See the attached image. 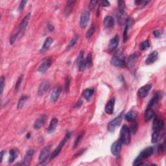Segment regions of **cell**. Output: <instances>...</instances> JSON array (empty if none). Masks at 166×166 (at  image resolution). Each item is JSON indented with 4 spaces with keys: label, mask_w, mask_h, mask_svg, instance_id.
I'll return each instance as SVG.
<instances>
[{
    "label": "cell",
    "mask_w": 166,
    "mask_h": 166,
    "mask_svg": "<svg viewBox=\"0 0 166 166\" xmlns=\"http://www.w3.org/2000/svg\"><path fill=\"white\" fill-rule=\"evenodd\" d=\"M150 47V43L148 40L143 41V42H141L140 45V49L141 51H144L147 49L148 48Z\"/></svg>",
    "instance_id": "obj_36"
},
{
    "label": "cell",
    "mask_w": 166,
    "mask_h": 166,
    "mask_svg": "<svg viewBox=\"0 0 166 166\" xmlns=\"http://www.w3.org/2000/svg\"><path fill=\"white\" fill-rule=\"evenodd\" d=\"M82 103H83V102L81 101H78L77 103H76V105H75V107H80L81 105H82Z\"/></svg>",
    "instance_id": "obj_52"
},
{
    "label": "cell",
    "mask_w": 166,
    "mask_h": 166,
    "mask_svg": "<svg viewBox=\"0 0 166 166\" xmlns=\"http://www.w3.org/2000/svg\"><path fill=\"white\" fill-rule=\"evenodd\" d=\"M49 86H50V83L49 81H44L43 82L40 84V86H39V88L38 90V95L40 96V97L44 95V93H46L48 90V89L49 88Z\"/></svg>",
    "instance_id": "obj_13"
},
{
    "label": "cell",
    "mask_w": 166,
    "mask_h": 166,
    "mask_svg": "<svg viewBox=\"0 0 166 166\" xmlns=\"http://www.w3.org/2000/svg\"><path fill=\"white\" fill-rule=\"evenodd\" d=\"M53 40L52 38H51V37L47 38L46 39V40H45V42H44V43L43 44V46H42V49L40 50L41 53H43V52H44L45 51H46V50L49 49L51 44L53 43Z\"/></svg>",
    "instance_id": "obj_29"
},
{
    "label": "cell",
    "mask_w": 166,
    "mask_h": 166,
    "mask_svg": "<svg viewBox=\"0 0 166 166\" xmlns=\"http://www.w3.org/2000/svg\"><path fill=\"white\" fill-rule=\"evenodd\" d=\"M134 23V20L132 18H128L127 21H126V27L125 29L124 30V32H123V42H126V40L128 39V31L129 28L132 25V24Z\"/></svg>",
    "instance_id": "obj_22"
},
{
    "label": "cell",
    "mask_w": 166,
    "mask_h": 166,
    "mask_svg": "<svg viewBox=\"0 0 166 166\" xmlns=\"http://www.w3.org/2000/svg\"><path fill=\"white\" fill-rule=\"evenodd\" d=\"M162 132H153L152 134V143H156L162 140L163 136H164Z\"/></svg>",
    "instance_id": "obj_28"
},
{
    "label": "cell",
    "mask_w": 166,
    "mask_h": 166,
    "mask_svg": "<svg viewBox=\"0 0 166 166\" xmlns=\"http://www.w3.org/2000/svg\"><path fill=\"white\" fill-rule=\"evenodd\" d=\"M50 149H51L50 145L44 147L43 149H42L38 158V161L40 162V164L42 165L46 164L47 163L46 160H49V159H50V156H49Z\"/></svg>",
    "instance_id": "obj_4"
},
{
    "label": "cell",
    "mask_w": 166,
    "mask_h": 166,
    "mask_svg": "<svg viewBox=\"0 0 166 166\" xmlns=\"http://www.w3.org/2000/svg\"><path fill=\"white\" fill-rule=\"evenodd\" d=\"M118 6L119 11H125V3L123 1H118Z\"/></svg>",
    "instance_id": "obj_44"
},
{
    "label": "cell",
    "mask_w": 166,
    "mask_h": 166,
    "mask_svg": "<svg viewBox=\"0 0 166 166\" xmlns=\"http://www.w3.org/2000/svg\"><path fill=\"white\" fill-rule=\"evenodd\" d=\"M111 64L116 67L119 68H124L126 66L124 57H123L121 50L118 49L116 51L114 56L111 60Z\"/></svg>",
    "instance_id": "obj_2"
},
{
    "label": "cell",
    "mask_w": 166,
    "mask_h": 166,
    "mask_svg": "<svg viewBox=\"0 0 166 166\" xmlns=\"http://www.w3.org/2000/svg\"><path fill=\"white\" fill-rule=\"evenodd\" d=\"M51 63H52V60H51L50 58H48L46 59L42 63L40 66H39L38 71L39 72H40V73H44V72H46L48 69V68L50 67L51 65Z\"/></svg>",
    "instance_id": "obj_15"
},
{
    "label": "cell",
    "mask_w": 166,
    "mask_h": 166,
    "mask_svg": "<svg viewBox=\"0 0 166 166\" xmlns=\"http://www.w3.org/2000/svg\"><path fill=\"white\" fill-rule=\"evenodd\" d=\"M69 86H70V78L69 77H67L66 78L65 86H64V90L66 93H68L69 92Z\"/></svg>",
    "instance_id": "obj_40"
},
{
    "label": "cell",
    "mask_w": 166,
    "mask_h": 166,
    "mask_svg": "<svg viewBox=\"0 0 166 166\" xmlns=\"http://www.w3.org/2000/svg\"><path fill=\"white\" fill-rule=\"evenodd\" d=\"M116 99L115 97L112 98L110 100L107 102V104L105 106V112L108 115H112L114 112V105H115Z\"/></svg>",
    "instance_id": "obj_18"
},
{
    "label": "cell",
    "mask_w": 166,
    "mask_h": 166,
    "mask_svg": "<svg viewBox=\"0 0 166 166\" xmlns=\"http://www.w3.org/2000/svg\"><path fill=\"white\" fill-rule=\"evenodd\" d=\"M154 151H155V149H154V147H147L146 149L143 150L140 153V155L136 157V158L134 160L133 165H143V164L141 162L143 160L148 158L149 157H150L153 155Z\"/></svg>",
    "instance_id": "obj_1"
},
{
    "label": "cell",
    "mask_w": 166,
    "mask_h": 166,
    "mask_svg": "<svg viewBox=\"0 0 166 166\" xmlns=\"http://www.w3.org/2000/svg\"><path fill=\"white\" fill-rule=\"evenodd\" d=\"M115 24V21H114V18L110 16H107L105 17L103 21V25L105 29H112Z\"/></svg>",
    "instance_id": "obj_14"
},
{
    "label": "cell",
    "mask_w": 166,
    "mask_h": 166,
    "mask_svg": "<svg viewBox=\"0 0 166 166\" xmlns=\"http://www.w3.org/2000/svg\"><path fill=\"white\" fill-rule=\"evenodd\" d=\"M90 12L88 11H84L81 14V19H80V27L81 28L84 29L87 26V24L88 23V21L90 20Z\"/></svg>",
    "instance_id": "obj_12"
},
{
    "label": "cell",
    "mask_w": 166,
    "mask_h": 166,
    "mask_svg": "<svg viewBox=\"0 0 166 166\" xmlns=\"http://www.w3.org/2000/svg\"><path fill=\"white\" fill-rule=\"evenodd\" d=\"M121 116L116 117V118L112 120L108 125V131L109 132L115 131V130L120 125L121 123Z\"/></svg>",
    "instance_id": "obj_7"
},
{
    "label": "cell",
    "mask_w": 166,
    "mask_h": 166,
    "mask_svg": "<svg viewBox=\"0 0 166 166\" xmlns=\"http://www.w3.org/2000/svg\"><path fill=\"white\" fill-rule=\"evenodd\" d=\"M116 18L117 23L119 25H124L125 24H126V21L128 20L127 14L125 13V11H119L117 13L116 15Z\"/></svg>",
    "instance_id": "obj_9"
},
{
    "label": "cell",
    "mask_w": 166,
    "mask_h": 166,
    "mask_svg": "<svg viewBox=\"0 0 166 166\" xmlns=\"http://www.w3.org/2000/svg\"><path fill=\"white\" fill-rule=\"evenodd\" d=\"M138 116V113L137 112L134 111V110H131L128 112L127 113L125 114V119L129 122H134L136 121Z\"/></svg>",
    "instance_id": "obj_24"
},
{
    "label": "cell",
    "mask_w": 166,
    "mask_h": 166,
    "mask_svg": "<svg viewBox=\"0 0 166 166\" xmlns=\"http://www.w3.org/2000/svg\"><path fill=\"white\" fill-rule=\"evenodd\" d=\"M100 4L102 6V7H108L110 6V2L106 1V0H103V1H101L100 2Z\"/></svg>",
    "instance_id": "obj_48"
},
{
    "label": "cell",
    "mask_w": 166,
    "mask_h": 166,
    "mask_svg": "<svg viewBox=\"0 0 166 166\" xmlns=\"http://www.w3.org/2000/svg\"><path fill=\"white\" fill-rule=\"evenodd\" d=\"M47 29H48V30H49V31L50 32L53 31V30H54L53 26L51 25H49V24H48V25H47Z\"/></svg>",
    "instance_id": "obj_50"
},
{
    "label": "cell",
    "mask_w": 166,
    "mask_h": 166,
    "mask_svg": "<svg viewBox=\"0 0 166 166\" xmlns=\"http://www.w3.org/2000/svg\"><path fill=\"white\" fill-rule=\"evenodd\" d=\"M69 137H70V133L66 134V136L64 137V138L63 139V140L61 141H60L58 147H57L56 149L54 150V151L52 153H51V155H50V159H54L55 158V157H57L59 155V153H60V151H61L62 149L63 148V147L64 146L65 143H66L67 140H68V139L69 138Z\"/></svg>",
    "instance_id": "obj_5"
},
{
    "label": "cell",
    "mask_w": 166,
    "mask_h": 166,
    "mask_svg": "<svg viewBox=\"0 0 166 166\" xmlns=\"http://www.w3.org/2000/svg\"><path fill=\"white\" fill-rule=\"evenodd\" d=\"M34 153H35L34 149H29L28 151H27L25 157H24L23 161L22 162V165H29L30 163H31V160H32V157L33 155H34Z\"/></svg>",
    "instance_id": "obj_16"
},
{
    "label": "cell",
    "mask_w": 166,
    "mask_h": 166,
    "mask_svg": "<svg viewBox=\"0 0 166 166\" xmlns=\"http://www.w3.org/2000/svg\"><path fill=\"white\" fill-rule=\"evenodd\" d=\"M30 136H31V135H30V134L29 133V134H28V136H27V138H30Z\"/></svg>",
    "instance_id": "obj_53"
},
{
    "label": "cell",
    "mask_w": 166,
    "mask_h": 166,
    "mask_svg": "<svg viewBox=\"0 0 166 166\" xmlns=\"http://www.w3.org/2000/svg\"><path fill=\"white\" fill-rule=\"evenodd\" d=\"M151 89V85L150 84H147V85H145L138 90V94L141 98H145L147 97L148 93H149V91Z\"/></svg>",
    "instance_id": "obj_17"
},
{
    "label": "cell",
    "mask_w": 166,
    "mask_h": 166,
    "mask_svg": "<svg viewBox=\"0 0 166 166\" xmlns=\"http://www.w3.org/2000/svg\"><path fill=\"white\" fill-rule=\"evenodd\" d=\"M94 93V90L93 89H86L84 90L83 92V97L85 98L87 101H88L92 97Z\"/></svg>",
    "instance_id": "obj_32"
},
{
    "label": "cell",
    "mask_w": 166,
    "mask_h": 166,
    "mask_svg": "<svg viewBox=\"0 0 166 166\" xmlns=\"http://www.w3.org/2000/svg\"><path fill=\"white\" fill-rule=\"evenodd\" d=\"M30 18H31V13H29L28 14L26 15V16L24 18L22 21V22L20 23L19 28L18 29V32L19 33V35H22V33H23V32L25 31L27 26L28 25Z\"/></svg>",
    "instance_id": "obj_11"
},
{
    "label": "cell",
    "mask_w": 166,
    "mask_h": 166,
    "mask_svg": "<svg viewBox=\"0 0 166 166\" xmlns=\"http://www.w3.org/2000/svg\"><path fill=\"white\" fill-rule=\"evenodd\" d=\"M139 57H140V53L138 52H135L134 53L132 54L131 56L129 57L128 61H127V64L129 68H132L133 67L135 62L137 61V60L138 59Z\"/></svg>",
    "instance_id": "obj_23"
},
{
    "label": "cell",
    "mask_w": 166,
    "mask_h": 166,
    "mask_svg": "<svg viewBox=\"0 0 166 166\" xmlns=\"http://www.w3.org/2000/svg\"><path fill=\"white\" fill-rule=\"evenodd\" d=\"M75 3H76V1H68L67 3H66V7L64 8V16H68L69 14L71 13V11L73 9V6L75 5Z\"/></svg>",
    "instance_id": "obj_26"
},
{
    "label": "cell",
    "mask_w": 166,
    "mask_h": 166,
    "mask_svg": "<svg viewBox=\"0 0 166 166\" xmlns=\"http://www.w3.org/2000/svg\"><path fill=\"white\" fill-rule=\"evenodd\" d=\"M163 96H164V93L161 91H159L158 92H156V94L153 96V98L150 99L149 104L147 105V108H153V106H155V105H156L158 102L160 101V99L163 98Z\"/></svg>",
    "instance_id": "obj_8"
},
{
    "label": "cell",
    "mask_w": 166,
    "mask_h": 166,
    "mask_svg": "<svg viewBox=\"0 0 166 166\" xmlns=\"http://www.w3.org/2000/svg\"><path fill=\"white\" fill-rule=\"evenodd\" d=\"M84 59V52L83 51H81V53H79V55H78V59H77V66Z\"/></svg>",
    "instance_id": "obj_45"
},
{
    "label": "cell",
    "mask_w": 166,
    "mask_h": 166,
    "mask_svg": "<svg viewBox=\"0 0 166 166\" xmlns=\"http://www.w3.org/2000/svg\"><path fill=\"white\" fill-rule=\"evenodd\" d=\"M95 27L94 25H92L91 28L89 29V30L88 31V32H86V38H90V37H92L93 35V33L95 32Z\"/></svg>",
    "instance_id": "obj_38"
},
{
    "label": "cell",
    "mask_w": 166,
    "mask_h": 166,
    "mask_svg": "<svg viewBox=\"0 0 166 166\" xmlns=\"http://www.w3.org/2000/svg\"><path fill=\"white\" fill-rule=\"evenodd\" d=\"M132 125H131V127L130 129L131 130V132L132 131V133L135 134L137 130H138V123L136 121H134V122H132Z\"/></svg>",
    "instance_id": "obj_41"
},
{
    "label": "cell",
    "mask_w": 166,
    "mask_h": 166,
    "mask_svg": "<svg viewBox=\"0 0 166 166\" xmlns=\"http://www.w3.org/2000/svg\"><path fill=\"white\" fill-rule=\"evenodd\" d=\"M86 60V66L87 68H90L93 64L92 62V56L91 53H89L88 56H87L86 59H85Z\"/></svg>",
    "instance_id": "obj_37"
},
{
    "label": "cell",
    "mask_w": 166,
    "mask_h": 166,
    "mask_svg": "<svg viewBox=\"0 0 166 166\" xmlns=\"http://www.w3.org/2000/svg\"><path fill=\"white\" fill-rule=\"evenodd\" d=\"M164 121L160 117H155L153 122V132H162L164 129Z\"/></svg>",
    "instance_id": "obj_6"
},
{
    "label": "cell",
    "mask_w": 166,
    "mask_h": 166,
    "mask_svg": "<svg viewBox=\"0 0 166 166\" xmlns=\"http://www.w3.org/2000/svg\"><path fill=\"white\" fill-rule=\"evenodd\" d=\"M131 130L126 125H123L120 132V140L122 143L129 145L131 143Z\"/></svg>",
    "instance_id": "obj_3"
},
{
    "label": "cell",
    "mask_w": 166,
    "mask_h": 166,
    "mask_svg": "<svg viewBox=\"0 0 166 166\" xmlns=\"http://www.w3.org/2000/svg\"><path fill=\"white\" fill-rule=\"evenodd\" d=\"M154 116H155V112L152 109V108L147 107L146 112H145V120H146V121H149L150 119L153 118Z\"/></svg>",
    "instance_id": "obj_27"
},
{
    "label": "cell",
    "mask_w": 166,
    "mask_h": 166,
    "mask_svg": "<svg viewBox=\"0 0 166 166\" xmlns=\"http://www.w3.org/2000/svg\"><path fill=\"white\" fill-rule=\"evenodd\" d=\"M84 132H82L81 133L79 134V136L76 138V140H75V142H74V144H73V149H75L78 145L80 144L81 143V140H82V139L84 137Z\"/></svg>",
    "instance_id": "obj_35"
},
{
    "label": "cell",
    "mask_w": 166,
    "mask_h": 166,
    "mask_svg": "<svg viewBox=\"0 0 166 166\" xmlns=\"http://www.w3.org/2000/svg\"><path fill=\"white\" fill-rule=\"evenodd\" d=\"M158 59V53L157 51H153L148 56L147 60H146V64L147 65L153 64Z\"/></svg>",
    "instance_id": "obj_25"
},
{
    "label": "cell",
    "mask_w": 166,
    "mask_h": 166,
    "mask_svg": "<svg viewBox=\"0 0 166 166\" xmlns=\"http://www.w3.org/2000/svg\"><path fill=\"white\" fill-rule=\"evenodd\" d=\"M58 122H59V121L57 118H53L52 119H51L49 126L47 129V132H49V133L53 132L54 131H55L57 126V124H58Z\"/></svg>",
    "instance_id": "obj_31"
},
{
    "label": "cell",
    "mask_w": 166,
    "mask_h": 166,
    "mask_svg": "<svg viewBox=\"0 0 166 166\" xmlns=\"http://www.w3.org/2000/svg\"><path fill=\"white\" fill-rule=\"evenodd\" d=\"M27 2H28L27 1H22L20 2V4L19 5V8H18L20 11H22L24 7H25V5L27 4Z\"/></svg>",
    "instance_id": "obj_47"
},
{
    "label": "cell",
    "mask_w": 166,
    "mask_h": 166,
    "mask_svg": "<svg viewBox=\"0 0 166 166\" xmlns=\"http://www.w3.org/2000/svg\"><path fill=\"white\" fill-rule=\"evenodd\" d=\"M46 119H47V116L45 115V114L40 116L38 118H37V120L35 121V122L34 123V126H34V129L37 130L40 129L42 126L44 125V123L46 121Z\"/></svg>",
    "instance_id": "obj_19"
},
{
    "label": "cell",
    "mask_w": 166,
    "mask_h": 166,
    "mask_svg": "<svg viewBox=\"0 0 166 166\" xmlns=\"http://www.w3.org/2000/svg\"><path fill=\"white\" fill-rule=\"evenodd\" d=\"M122 147V142L120 140L115 141L111 147V153L114 156H117L119 155Z\"/></svg>",
    "instance_id": "obj_10"
},
{
    "label": "cell",
    "mask_w": 166,
    "mask_h": 166,
    "mask_svg": "<svg viewBox=\"0 0 166 166\" xmlns=\"http://www.w3.org/2000/svg\"><path fill=\"white\" fill-rule=\"evenodd\" d=\"M28 97L27 95H22V97H21L19 99L18 101V109H21V108H22L24 106V105H25V102L28 100Z\"/></svg>",
    "instance_id": "obj_33"
},
{
    "label": "cell",
    "mask_w": 166,
    "mask_h": 166,
    "mask_svg": "<svg viewBox=\"0 0 166 166\" xmlns=\"http://www.w3.org/2000/svg\"><path fill=\"white\" fill-rule=\"evenodd\" d=\"M97 3H98L97 1H94V0H93V1H90V9L91 10V11H92L93 8H95V5H97Z\"/></svg>",
    "instance_id": "obj_46"
},
{
    "label": "cell",
    "mask_w": 166,
    "mask_h": 166,
    "mask_svg": "<svg viewBox=\"0 0 166 166\" xmlns=\"http://www.w3.org/2000/svg\"><path fill=\"white\" fill-rule=\"evenodd\" d=\"M163 33H164L163 31H161V30H157V31H155L153 32V35L155 36V38H158L162 37Z\"/></svg>",
    "instance_id": "obj_43"
},
{
    "label": "cell",
    "mask_w": 166,
    "mask_h": 166,
    "mask_svg": "<svg viewBox=\"0 0 166 166\" xmlns=\"http://www.w3.org/2000/svg\"><path fill=\"white\" fill-rule=\"evenodd\" d=\"M78 38V37H77V36L76 37H75L73 38V39H71V40L69 42V43L68 44V46H67V49L69 50V49H70L71 48L73 47L74 46H75V44L77 43V39Z\"/></svg>",
    "instance_id": "obj_39"
},
{
    "label": "cell",
    "mask_w": 166,
    "mask_h": 166,
    "mask_svg": "<svg viewBox=\"0 0 166 166\" xmlns=\"http://www.w3.org/2000/svg\"><path fill=\"white\" fill-rule=\"evenodd\" d=\"M119 41V38L117 35H116L115 37L111 39L109 42V44H108V49H109L110 51H113L116 49L117 46H118Z\"/></svg>",
    "instance_id": "obj_21"
},
{
    "label": "cell",
    "mask_w": 166,
    "mask_h": 166,
    "mask_svg": "<svg viewBox=\"0 0 166 166\" xmlns=\"http://www.w3.org/2000/svg\"><path fill=\"white\" fill-rule=\"evenodd\" d=\"M62 89L60 86H56L53 88L52 92L51 94V101L55 102L57 101V99H59V96L61 93Z\"/></svg>",
    "instance_id": "obj_20"
},
{
    "label": "cell",
    "mask_w": 166,
    "mask_h": 166,
    "mask_svg": "<svg viewBox=\"0 0 166 166\" xmlns=\"http://www.w3.org/2000/svg\"><path fill=\"white\" fill-rule=\"evenodd\" d=\"M157 151H158L159 154H160L164 151V147H163L162 145H159V146L157 147Z\"/></svg>",
    "instance_id": "obj_49"
},
{
    "label": "cell",
    "mask_w": 166,
    "mask_h": 166,
    "mask_svg": "<svg viewBox=\"0 0 166 166\" xmlns=\"http://www.w3.org/2000/svg\"><path fill=\"white\" fill-rule=\"evenodd\" d=\"M23 75H21L19 77L18 79L17 82L16 83V85H15V88H14V92L15 93H18V92L19 91L20 88L21 86V84H22V83L23 81Z\"/></svg>",
    "instance_id": "obj_34"
},
{
    "label": "cell",
    "mask_w": 166,
    "mask_h": 166,
    "mask_svg": "<svg viewBox=\"0 0 166 166\" xmlns=\"http://www.w3.org/2000/svg\"><path fill=\"white\" fill-rule=\"evenodd\" d=\"M9 153H10V156H9V158H8V163L11 164V163H13L15 160V159L17 158L18 156L19 152L17 149H13L10 150Z\"/></svg>",
    "instance_id": "obj_30"
},
{
    "label": "cell",
    "mask_w": 166,
    "mask_h": 166,
    "mask_svg": "<svg viewBox=\"0 0 166 166\" xmlns=\"http://www.w3.org/2000/svg\"><path fill=\"white\" fill-rule=\"evenodd\" d=\"M4 153H5L4 150H2V151L1 152V155H0V156H1V160H0V164H1V162L3 161V158H4Z\"/></svg>",
    "instance_id": "obj_51"
},
{
    "label": "cell",
    "mask_w": 166,
    "mask_h": 166,
    "mask_svg": "<svg viewBox=\"0 0 166 166\" xmlns=\"http://www.w3.org/2000/svg\"><path fill=\"white\" fill-rule=\"evenodd\" d=\"M4 83H5V77L4 75H2L1 78H0V84H1V87H0V89H1V96H2L3 92H4Z\"/></svg>",
    "instance_id": "obj_42"
}]
</instances>
